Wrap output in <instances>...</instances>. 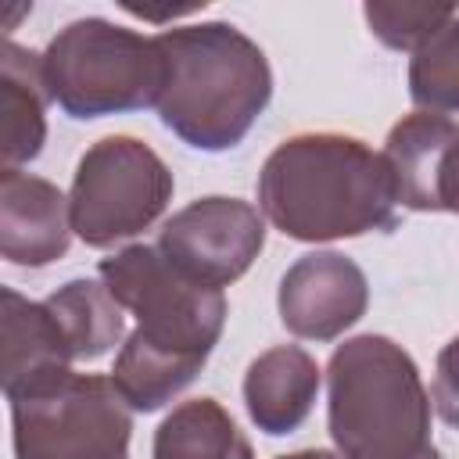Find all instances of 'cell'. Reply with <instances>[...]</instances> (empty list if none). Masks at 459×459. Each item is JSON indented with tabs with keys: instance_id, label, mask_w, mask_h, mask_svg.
<instances>
[{
	"instance_id": "obj_15",
	"label": "cell",
	"mask_w": 459,
	"mask_h": 459,
	"mask_svg": "<svg viewBox=\"0 0 459 459\" xmlns=\"http://www.w3.org/2000/svg\"><path fill=\"white\" fill-rule=\"evenodd\" d=\"M151 459H255V452L215 398H190L158 423Z\"/></svg>"
},
{
	"instance_id": "obj_17",
	"label": "cell",
	"mask_w": 459,
	"mask_h": 459,
	"mask_svg": "<svg viewBox=\"0 0 459 459\" xmlns=\"http://www.w3.org/2000/svg\"><path fill=\"white\" fill-rule=\"evenodd\" d=\"M47 308L61 323L75 362H93L122 341V305L104 280H68L47 298Z\"/></svg>"
},
{
	"instance_id": "obj_8",
	"label": "cell",
	"mask_w": 459,
	"mask_h": 459,
	"mask_svg": "<svg viewBox=\"0 0 459 459\" xmlns=\"http://www.w3.org/2000/svg\"><path fill=\"white\" fill-rule=\"evenodd\" d=\"M265 247V215L240 197H197L165 219L158 251L194 283H237Z\"/></svg>"
},
{
	"instance_id": "obj_2",
	"label": "cell",
	"mask_w": 459,
	"mask_h": 459,
	"mask_svg": "<svg viewBox=\"0 0 459 459\" xmlns=\"http://www.w3.org/2000/svg\"><path fill=\"white\" fill-rule=\"evenodd\" d=\"M165 57L161 126L194 151H233L273 100L265 50L230 22H197L154 36Z\"/></svg>"
},
{
	"instance_id": "obj_13",
	"label": "cell",
	"mask_w": 459,
	"mask_h": 459,
	"mask_svg": "<svg viewBox=\"0 0 459 459\" xmlns=\"http://www.w3.org/2000/svg\"><path fill=\"white\" fill-rule=\"evenodd\" d=\"M319 387L323 373L316 359L298 344H276L251 359L240 391L251 423L269 437H283L308 420Z\"/></svg>"
},
{
	"instance_id": "obj_14",
	"label": "cell",
	"mask_w": 459,
	"mask_h": 459,
	"mask_svg": "<svg viewBox=\"0 0 459 459\" xmlns=\"http://www.w3.org/2000/svg\"><path fill=\"white\" fill-rule=\"evenodd\" d=\"M47 82L43 54L18 47L14 39L0 43V154L4 169H22L39 158L47 143Z\"/></svg>"
},
{
	"instance_id": "obj_3",
	"label": "cell",
	"mask_w": 459,
	"mask_h": 459,
	"mask_svg": "<svg viewBox=\"0 0 459 459\" xmlns=\"http://www.w3.org/2000/svg\"><path fill=\"white\" fill-rule=\"evenodd\" d=\"M326 430L341 459H427L430 391L412 355L384 333H359L326 362Z\"/></svg>"
},
{
	"instance_id": "obj_9",
	"label": "cell",
	"mask_w": 459,
	"mask_h": 459,
	"mask_svg": "<svg viewBox=\"0 0 459 459\" xmlns=\"http://www.w3.org/2000/svg\"><path fill=\"white\" fill-rule=\"evenodd\" d=\"M276 308L287 333L326 344L366 316L369 283L355 258L341 251H308L283 273Z\"/></svg>"
},
{
	"instance_id": "obj_20",
	"label": "cell",
	"mask_w": 459,
	"mask_h": 459,
	"mask_svg": "<svg viewBox=\"0 0 459 459\" xmlns=\"http://www.w3.org/2000/svg\"><path fill=\"white\" fill-rule=\"evenodd\" d=\"M430 402H434L437 416H441L452 430H459V333L437 351Z\"/></svg>"
},
{
	"instance_id": "obj_7",
	"label": "cell",
	"mask_w": 459,
	"mask_h": 459,
	"mask_svg": "<svg viewBox=\"0 0 459 459\" xmlns=\"http://www.w3.org/2000/svg\"><path fill=\"white\" fill-rule=\"evenodd\" d=\"M7 405L14 459H129L133 409L111 377L68 373Z\"/></svg>"
},
{
	"instance_id": "obj_5",
	"label": "cell",
	"mask_w": 459,
	"mask_h": 459,
	"mask_svg": "<svg viewBox=\"0 0 459 459\" xmlns=\"http://www.w3.org/2000/svg\"><path fill=\"white\" fill-rule=\"evenodd\" d=\"M176 179L161 154L136 136H104L90 143L75 165L68 212L72 233L86 247H115L151 230L169 201Z\"/></svg>"
},
{
	"instance_id": "obj_21",
	"label": "cell",
	"mask_w": 459,
	"mask_h": 459,
	"mask_svg": "<svg viewBox=\"0 0 459 459\" xmlns=\"http://www.w3.org/2000/svg\"><path fill=\"white\" fill-rule=\"evenodd\" d=\"M276 459H341V455H337V452H326V448H301V452L276 455Z\"/></svg>"
},
{
	"instance_id": "obj_4",
	"label": "cell",
	"mask_w": 459,
	"mask_h": 459,
	"mask_svg": "<svg viewBox=\"0 0 459 459\" xmlns=\"http://www.w3.org/2000/svg\"><path fill=\"white\" fill-rule=\"evenodd\" d=\"M50 100L75 122L158 108L165 57L154 36L108 18L68 22L43 50Z\"/></svg>"
},
{
	"instance_id": "obj_10",
	"label": "cell",
	"mask_w": 459,
	"mask_h": 459,
	"mask_svg": "<svg viewBox=\"0 0 459 459\" xmlns=\"http://www.w3.org/2000/svg\"><path fill=\"white\" fill-rule=\"evenodd\" d=\"M384 158L394 176L398 204L409 212L459 215V122L412 111L391 126Z\"/></svg>"
},
{
	"instance_id": "obj_16",
	"label": "cell",
	"mask_w": 459,
	"mask_h": 459,
	"mask_svg": "<svg viewBox=\"0 0 459 459\" xmlns=\"http://www.w3.org/2000/svg\"><path fill=\"white\" fill-rule=\"evenodd\" d=\"M204 369V359L176 355L165 348L147 344L136 330L126 337V344L115 355L111 384L126 398L133 412H158L165 409L183 387L194 384V377Z\"/></svg>"
},
{
	"instance_id": "obj_22",
	"label": "cell",
	"mask_w": 459,
	"mask_h": 459,
	"mask_svg": "<svg viewBox=\"0 0 459 459\" xmlns=\"http://www.w3.org/2000/svg\"><path fill=\"white\" fill-rule=\"evenodd\" d=\"M427 459H441V452H437V448H434V452H430V455H427Z\"/></svg>"
},
{
	"instance_id": "obj_6",
	"label": "cell",
	"mask_w": 459,
	"mask_h": 459,
	"mask_svg": "<svg viewBox=\"0 0 459 459\" xmlns=\"http://www.w3.org/2000/svg\"><path fill=\"white\" fill-rule=\"evenodd\" d=\"M111 298L136 316V333L165 351L204 359L226 326V294L183 276L158 244H129L97 265Z\"/></svg>"
},
{
	"instance_id": "obj_12",
	"label": "cell",
	"mask_w": 459,
	"mask_h": 459,
	"mask_svg": "<svg viewBox=\"0 0 459 459\" xmlns=\"http://www.w3.org/2000/svg\"><path fill=\"white\" fill-rule=\"evenodd\" d=\"M0 301H4V312H0V326H4V366H0L4 398L14 402V398L36 394V391L65 380L72 373L75 355L68 348V337H65L61 323L47 308V301H29L14 287H4Z\"/></svg>"
},
{
	"instance_id": "obj_11",
	"label": "cell",
	"mask_w": 459,
	"mask_h": 459,
	"mask_svg": "<svg viewBox=\"0 0 459 459\" xmlns=\"http://www.w3.org/2000/svg\"><path fill=\"white\" fill-rule=\"evenodd\" d=\"M72 212L68 197L43 176L0 172V255L22 269H43L68 255Z\"/></svg>"
},
{
	"instance_id": "obj_1",
	"label": "cell",
	"mask_w": 459,
	"mask_h": 459,
	"mask_svg": "<svg viewBox=\"0 0 459 459\" xmlns=\"http://www.w3.org/2000/svg\"><path fill=\"white\" fill-rule=\"evenodd\" d=\"M258 208L301 244L391 233L398 190L384 151L348 133L287 136L258 172Z\"/></svg>"
},
{
	"instance_id": "obj_19",
	"label": "cell",
	"mask_w": 459,
	"mask_h": 459,
	"mask_svg": "<svg viewBox=\"0 0 459 459\" xmlns=\"http://www.w3.org/2000/svg\"><path fill=\"white\" fill-rule=\"evenodd\" d=\"M369 32L387 47V50H416L423 47L445 22L459 14L455 4H394V0H369L362 7Z\"/></svg>"
},
{
	"instance_id": "obj_18",
	"label": "cell",
	"mask_w": 459,
	"mask_h": 459,
	"mask_svg": "<svg viewBox=\"0 0 459 459\" xmlns=\"http://www.w3.org/2000/svg\"><path fill=\"white\" fill-rule=\"evenodd\" d=\"M409 97L416 111L459 115V14L445 22L409 61Z\"/></svg>"
}]
</instances>
